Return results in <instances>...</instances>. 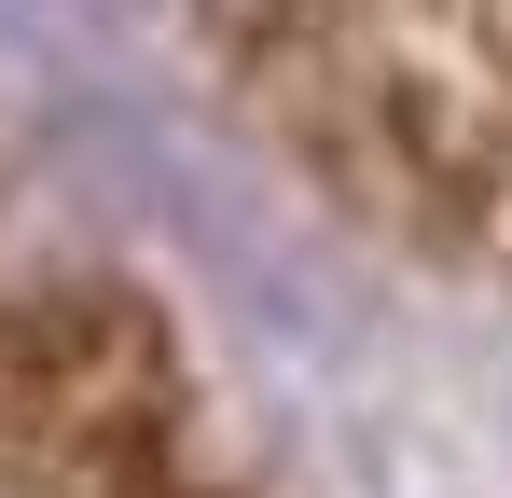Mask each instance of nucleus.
<instances>
[{
    "instance_id": "nucleus-1",
    "label": "nucleus",
    "mask_w": 512,
    "mask_h": 498,
    "mask_svg": "<svg viewBox=\"0 0 512 498\" xmlns=\"http://www.w3.org/2000/svg\"><path fill=\"white\" fill-rule=\"evenodd\" d=\"M208 28L346 208L512 277V0H208Z\"/></svg>"
}]
</instances>
